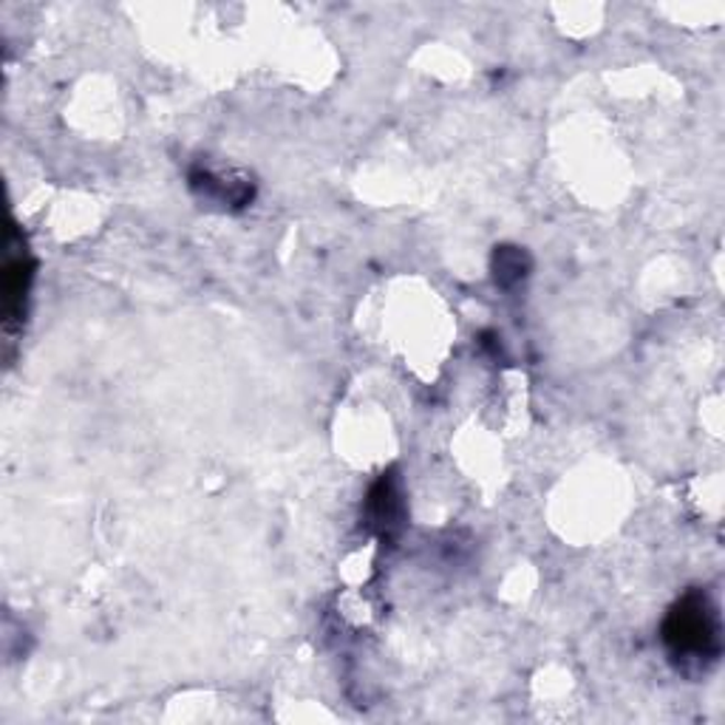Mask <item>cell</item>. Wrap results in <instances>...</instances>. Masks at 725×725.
Listing matches in <instances>:
<instances>
[{
  "mask_svg": "<svg viewBox=\"0 0 725 725\" xmlns=\"http://www.w3.org/2000/svg\"><path fill=\"white\" fill-rule=\"evenodd\" d=\"M660 640L680 674L700 678L712 672L723 655V624L712 595L694 587L678 598L672 610L666 612Z\"/></svg>",
  "mask_w": 725,
  "mask_h": 725,
  "instance_id": "6da1fadb",
  "label": "cell"
},
{
  "mask_svg": "<svg viewBox=\"0 0 725 725\" xmlns=\"http://www.w3.org/2000/svg\"><path fill=\"white\" fill-rule=\"evenodd\" d=\"M405 518V504L403 493H400V479L394 473H383L377 479L375 488L369 493V502H366V522H369L371 531L377 536L391 538L400 533Z\"/></svg>",
  "mask_w": 725,
  "mask_h": 725,
  "instance_id": "7a4b0ae2",
  "label": "cell"
},
{
  "mask_svg": "<svg viewBox=\"0 0 725 725\" xmlns=\"http://www.w3.org/2000/svg\"><path fill=\"white\" fill-rule=\"evenodd\" d=\"M190 188H193V193L208 199V202L233 204V208H244V204L253 202V185H247V181L224 185L222 176L210 174V170L204 168H196L193 174H190Z\"/></svg>",
  "mask_w": 725,
  "mask_h": 725,
  "instance_id": "3957f363",
  "label": "cell"
},
{
  "mask_svg": "<svg viewBox=\"0 0 725 725\" xmlns=\"http://www.w3.org/2000/svg\"><path fill=\"white\" fill-rule=\"evenodd\" d=\"M32 261L26 253H12L7 261V323L23 315L29 287H32Z\"/></svg>",
  "mask_w": 725,
  "mask_h": 725,
  "instance_id": "277c9868",
  "label": "cell"
},
{
  "mask_svg": "<svg viewBox=\"0 0 725 725\" xmlns=\"http://www.w3.org/2000/svg\"><path fill=\"white\" fill-rule=\"evenodd\" d=\"M491 267H493V281H497L502 289H511L531 276L533 258L527 256V249L502 244V247L493 249Z\"/></svg>",
  "mask_w": 725,
  "mask_h": 725,
  "instance_id": "5b68a950",
  "label": "cell"
}]
</instances>
